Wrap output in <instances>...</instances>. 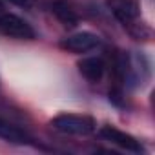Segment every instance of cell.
I'll list each match as a JSON object with an SVG mask.
<instances>
[{"instance_id": "obj_1", "label": "cell", "mask_w": 155, "mask_h": 155, "mask_svg": "<svg viewBox=\"0 0 155 155\" xmlns=\"http://www.w3.org/2000/svg\"><path fill=\"white\" fill-rule=\"evenodd\" d=\"M49 124L60 133L77 135V137L91 135L97 130V120L90 115H81V113H60L53 117Z\"/></svg>"}, {"instance_id": "obj_2", "label": "cell", "mask_w": 155, "mask_h": 155, "mask_svg": "<svg viewBox=\"0 0 155 155\" xmlns=\"http://www.w3.org/2000/svg\"><path fill=\"white\" fill-rule=\"evenodd\" d=\"M106 8L131 33L135 31V28L137 29L142 28V24L140 26L137 24L140 18V0H106Z\"/></svg>"}, {"instance_id": "obj_3", "label": "cell", "mask_w": 155, "mask_h": 155, "mask_svg": "<svg viewBox=\"0 0 155 155\" xmlns=\"http://www.w3.org/2000/svg\"><path fill=\"white\" fill-rule=\"evenodd\" d=\"M0 31L6 37L17 38V40H33L37 37L31 24H28L22 17L15 13H8V11L0 15Z\"/></svg>"}, {"instance_id": "obj_4", "label": "cell", "mask_w": 155, "mask_h": 155, "mask_svg": "<svg viewBox=\"0 0 155 155\" xmlns=\"http://www.w3.org/2000/svg\"><path fill=\"white\" fill-rule=\"evenodd\" d=\"M101 46V38L99 35L91 33V31H79V33H73L68 35L66 38H62L60 48L69 51V53H77V55H82V53H90L93 49H97Z\"/></svg>"}, {"instance_id": "obj_5", "label": "cell", "mask_w": 155, "mask_h": 155, "mask_svg": "<svg viewBox=\"0 0 155 155\" xmlns=\"http://www.w3.org/2000/svg\"><path fill=\"white\" fill-rule=\"evenodd\" d=\"M99 133H101V137L104 140L119 146L120 150H126L130 153H142L144 151L140 140H137L133 135H130V133H126V131H122V130H119L115 126H102Z\"/></svg>"}, {"instance_id": "obj_6", "label": "cell", "mask_w": 155, "mask_h": 155, "mask_svg": "<svg viewBox=\"0 0 155 155\" xmlns=\"http://www.w3.org/2000/svg\"><path fill=\"white\" fill-rule=\"evenodd\" d=\"M77 66H79L81 75L90 82H101L106 73V62L102 57H86Z\"/></svg>"}, {"instance_id": "obj_7", "label": "cell", "mask_w": 155, "mask_h": 155, "mask_svg": "<svg viewBox=\"0 0 155 155\" xmlns=\"http://www.w3.org/2000/svg\"><path fill=\"white\" fill-rule=\"evenodd\" d=\"M0 139H4L8 142H13V144H26L29 142V135L20 130L18 126L4 120L2 117H0Z\"/></svg>"}, {"instance_id": "obj_8", "label": "cell", "mask_w": 155, "mask_h": 155, "mask_svg": "<svg viewBox=\"0 0 155 155\" xmlns=\"http://www.w3.org/2000/svg\"><path fill=\"white\" fill-rule=\"evenodd\" d=\"M51 11L60 20V24L66 26V28H75L77 24H79V15L75 13V9L69 4L62 2V0H57V2L51 6Z\"/></svg>"}, {"instance_id": "obj_9", "label": "cell", "mask_w": 155, "mask_h": 155, "mask_svg": "<svg viewBox=\"0 0 155 155\" xmlns=\"http://www.w3.org/2000/svg\"><path fill=\"white\" fill-rule=\"evenodd\" d=\"M9 4H13V6H18V8H31L33 4H35V0H8Z\"/></svg>"}, {"instance_id": "obj_10", "label": "cell", "mask_w": 155, "mask_h": 155, "mask_svg": "<svg viewBox=\"0 0 155 155\" xmlns=\"http://www.w3.org/2000/svg\"><path fill=\"white\" fill-rule=\"evenodd\" d=\"M4 11H6V8H4V4H2V2H0V15H2Z\"/></svg>"}]
</instances>
